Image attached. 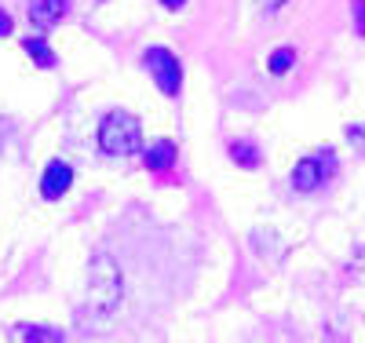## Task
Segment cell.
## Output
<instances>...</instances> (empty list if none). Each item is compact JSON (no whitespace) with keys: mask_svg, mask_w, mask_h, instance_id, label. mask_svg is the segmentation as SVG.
<instances>
[{"mask_svg":"<svg viewBox=\"0 0 365 343\" xmlns=\"http://www.w3.org/2000/svg\"><path fill=\"white\" fill-rule=\"evenodd\" d=\"M99 146H103V153H110V158H128V153H135L143 146L139 117L128 113V110L106 113L103 124H99Z\"/></svg>","mask_w":365,"mask_h":343,"instance_id":"obj_1","label":"cell"},{"mask_svg":"<svg viewBox=\"0 0 365 343\" xmlns=\"http://www.w3.org/2000/svg\"><path fill=\"white\" fill-rule=\"evenodd\" d=\"M120 300V274L110 263V256H99L88 270V303L96 314H110Z\"/></svg>","mask_w":365,"mask_h":343,"instance_id":"obj_2","label":"cell"},{"mask_svg":"<svg viewBox=\"0 0 365 343\" xmlns=\"http://www.w3.org/2000/svg\"><path fill=\"white\" fill-rule=\"evenodd\" d=\"M336 172V153L332 150H322V153H314V158H303L296 168H292V190H299V194H311V190H318V186Z\"/></svg>","mask_w":365,"mask_h":343,"instance_id":"obj_3","label":"cell"},{"mask_svg":"<svg viewBox=\"0 0 365 343\" xmlns=\"http://www.w3.org/2000/svg\"><path fill=\"white\" fill-rule=\"evenodd\" d=\"M146 70H150V77L158 81V88L165 91V96H175L179 91V84H182V70H179V58L168 51V48H150L146 51Z\"/></svg>","mask_w":365,"mask_h":343,"instance_id":"obj_4","label":"cell"},{"mask_svg":"<svg viewBox=\"0 0 365 343\" xmlns=\"http://www.w3.org/2000/svg\"><path fill=\"white\" fill-rule=\"evenodd\" d=\"M70 183H73V168L66 161H51L48 172H44V179H41V194L48 201H55V198H63L70 190Z\"/></svg>","mask_w":365,"mask_h":343,"instance_id":"obj_5","label":"cell"},{"mask_svg":"<svg viewBox=\"0 0 365 343\" xmlns=\"http://www.w3.org/2000/svg\"><path fill=\"white\" fill-rule=\"evenodd\" d=\"M63 15H66V0H34L29 4V19L37 26H55Z\"/></svg>","mask_w":365,"mask_h":343,"instance_id":"obj_6","label":"cell"},{"mask_svg":"<svg viewBox=\"0 0 365 343\" xmlns=\"http://www.w3.org/2000/svg\"><path fill=\"white\" fill-rule=\"evenodd\" d=\"M143 161H146L150 172H165L168 165H175V146L168 139H161V143H154V146L143 153Z\"/></svg>","mask_w":365,"mask_h":343,"instance_id":"obj_7","label":"cell"},{"mask_svg":"<svg viewBox=\"0 0 365 343\" xmlns=\"http://www.w3.org/2000/svg\"><path fill=\"white\" fill-rule=\"evenodd\" d=\"M15 336H19L15 343H63V336L48 325H19Z\"/></svg>","mask_w":365,"mask_h":343,"instance_id":"obj_8","label":"cell"},{"mask_svg":"<svg viewBox=\"0 0 365 343\" xmlns=\"http://www.w3.org/2000/svg\"><path fill=\"white\" fill-rule=\"evenodd\" d=\"M22 48H26V55L34 58L41 70H51V66H55V51H51V48H48V44H44L41 37H29V41H26Z\"/></svg>","mask_w":365,"mask_h":343,"instance_id":"obj_9","label":"cell"},{"mask_svg":"<svg viewBox=\"0 0 365 343\" xmlns=\"http://www.w3.org/2000/svg\"><path fill=\"white\" fill-rule=\"evenodd\" d=\"M230 158L237 165H245V168H256L259 165V150L252 143H245V139H237V143H230Z\"/></svg>","mask_w":365,"mask_h":343,"instance_id":"obj_10","label":"cell"},{"mask_svg":"<svg viewBox=\"0 0 365 343\" xmlns=\"http://www.w3.org/2000/svg\"><path fill=\"white\" fill-rule=\"evenodd\" d=\"M292 58H296V55H292V48H278V51L270 55V73H274V77H282V73L292 66Z\"/></svg>","mask_w":365,"mask_h":343,"instance_id":"obj_11","label":"cell"},{"mask_svg":"<svg viewBox=\"0 0 365 343\" xmlns=\"http://www.w3.org/2000/svg\"><path fill=\"white\" fill-rule=\"evenodd\" d=\"M347 139H351V143H354V146L365 153V124H351V128H347Z\"/></svg>","mask_w":365,"mask_h":343,"instance_id":"obj_12","label":"cell"},{"mask_svg":"<svg viewBox=\"0 0 365 343\" xmlns=\"http://www.w3.org/2000/svg\"><path fill=\"white\" fill-rule=\"evenodd\" d=\"M354 22H358V34H365V0H354Z\"/></svg>","mask_w":365,"mask_h":343,"instance_id":"obj_13","label":"cell"},{"mask_svg":"<svg viewBox=\"0 0 365 343\" xmlns=\"http://www.w3.org/2000/svg\"><path fill=\"white\" fill-rule=\"evenodd\" d=\"M8 34H11V15L0 11V37H8Z\"/></svg>","mask_w":365,"mask_h":343,"instance_id":"obj_14","label":"cell"},{"mask_svg":"<svg viewBox=\"0 0 365 343\" xmlns=\"http://www.w3.org/2000/svg\"><path fill=\"white\" fill-rule=\"evenodd\" d=\"M161 4H165V8H172V11H175V8H182V4H187V0H161Z\"/></svg>","mask_w":365,"mask_h":343,"instance_id":"obj_15","label":"cell"},{"mask_svg":"<svg viewBox=\"0 0 365 343\" xmlns=\"http://www.w3.org/2000/svg\"><path fill=\"white\" fill-rule=\"evenodd\" d=\"M263 8H267V11H274V8H282V0H263Z\"/></svg>","mask_w":365,"mask_h":343,"instance_id":"obj_16","label":"cell"}]
</instances>
